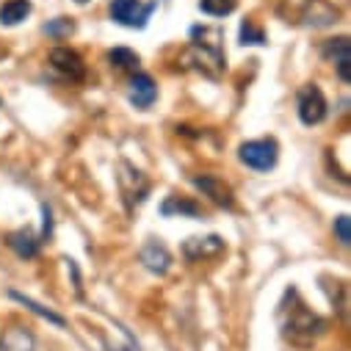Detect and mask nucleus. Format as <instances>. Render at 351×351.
Segmentation results:
<instances>
[{
    "label": "nucleus",
    "mask_w": 351,
    "mask_h": 351,
    "mask_svg": "<svg viewBox=\"0 0 351 351\" xmlns=\"http://www.w3.org/2000/svg\"><path fill=\"white\" fill-rule=\"evenodd\" d=\"M238 158L249 166V169H257V171H269L277 166V158H280V147L274 138H254V141H246L241 144L238 149Z\"/></svg>",
    "instance_id": "nucleus-1"
},
{
    "label": "nucleus",
    "mask_w": 351,
    "mask_h": 351,
    "mask_svg": "<svg viewBox=\"0 0 351 351\" xmlns=\"http://www.w3.org/2000/svg\"><path fill=\"white\" fill-rule=\"evenodd\" d=\"M111 20L125 28H144L155 3H141V0H111Z\"/></svg>",
    "instance_id": "nucleus-2"
},
{
    "label": "nucleus",
    "mask_w": 351,
    "mask_h": 351,
    "mask_svg": "<svg viewBox=\"0 0 351 351\" xmlns=\"http://www.w3.org/2000/svg\"><path fill=\"white\" fill-rule=\"evenodd\" d=\"M296 111L304 125H318L326 119V97L318 86H313V83L302 86L299 97H296Z\"/></svg>",
    "instance_id": "nucleus-3"
},
{
    "label": "nucleus",
    "mask_w": 351,
    "mask_h": 351,
    "mask_svg": "<svg viewBox=\"0 0 351 351\" xmlns=\"http://www.w3.org/2000/svg\"><path fill=\"white\" fill-rule=\"evenodd\" d=\"M299 23L310 25V28H326L332 23H337L340 12L329 3V0H302V9L296 12Z\"/></svg>",
    "instance_id": "nucleus-4"
},
{
    "label": "nucleus",
    "mask_w": 351,
    "mask_h": 351,
    "mask_svg": "<svg viewBox=\"0 0 351 351\" xmlns=\"http://www.w3.org/2000/svg\"><path fill=\"white\" fill-rule=\"evenodd\" d=\"M119 189H122V197H125V202L133 208V205H141L144 202V197H147V191H149V183H147V178L138 171V169H133L130 163H122L119 166Z\"/></svg>",
    "instance_id": "nucleus-5"
},
{
    "label": "nucleus",
    "mask_w": 351,
    "mask_h": 351,
    "mask_svg": "<svg viewBox=\"0 0 351 351\" xmlns=\"http://www.w3.org/2000/svg\"><path fill=\"white\" fill-rule=\"evenodd\" d=\"M194 186H197L210 202H216L219 208H232V205H235L232 189H230L221 178H216V174H197V178H194Z\"/></svg>",
    "instance_id": "nucleus-6"
},
{
    "label": "nucleus",
    "mask_w": 351,
    "mask_h": 351,
    "mask_svg": "<svg viewBox=\"0 0 351 351\" xmlns=\"http://www.w3.org/2000/svg\"><path fill=\"white\" fill-rule=\"evenodd\" d=\"M50 64L64 75V77H69V80H83L86 77V64H83V58L72 50V47H53L50 50Z\"/></svg>",
    "instance_id": "nucleus-7"
},
{
    "label": "nucleus",
    "mask_w": 351,
    "mask_h": 351,
    "mask_svg": "<svg viewBox=\"0 0 351 351\" xmlns=\"http://www.w3.org/2000/svg\"><path fill=\"white\" fill-rule=\"evenodd\" d=\"M221 252H224V241H221L219 235H208V238H189V241H186V246H183V254H186L191 263L219 257Z\"/></svg>",
    "instance_id": "nucleus-8"
},
{
    "label": "nucleus",
    "mask_w": 351,
    "mask_h": 351,
    "mask_svg": "<svg viewBox=\"0 0 351 351\" xmlns=\"http://www.w3.org/2000/svg\"><path fill=\"white\" fill-rule=\"evenodd\" d=\"M128 97H130V103H133L136 108H149V106L155 103V97H158V86H155V80H152L149 75L133 72Z\"/></svg>",
    "instance_id": "nucleus-9"
},
{
    "label": "nucleus",
    "mask_w": 351,
    "mask_h": 351,
    "mask_svg": "<svg viewBox=\"0 0 351 351\" xmlns=\"http://www.w3.org/2000/svg\"><path fill=\"white\" fill-rule=\"evenodd\" d=\"M138 260L144 263V269H149L152 274H166L171 266V254L160 241H147L138 252Z\"/></svg>",
    "instance_id": "nucleus-10"
},
{
    "label": "nucleus",
    "mask_w": 351,
    "mask_h": 351,
    "mask_svg": "<svg viewBox=\"0 0 351 351\" xmlns=\"http://www.w3.org/2000/svg\"><path fill=\"white\" fill-rule=\"evenodd\" d=\"M0 351H36V337L25 326H12L0 335Z\"/></svg>",
    "instance_id": "nucleus-11"
},
{
    "label": "nucleus",
    "mask_w": 351,
    "mask_h": 351,
    "mask_svg": "<svg viewBox=\"0 0 351 351\" xmlns=\"http://www.w3.org/2000/svg\"><path fill=\"white\" fill-rule=\"evenodd\" d=\"M31 14V0H6L0 6V25H20Z\"/></svg>",
    "instance_id": "nucleus-12"
},
{
    "label": "nucleus",
    "mask_w": 351,
    "mask_h": 351,
    "mask_svg": "<svg viewBox=\"0 0 351 351\" xmlns=\"http://www.w3.org/2000/svg\"><path fill=\"white\" fill-rule=\"evenodd\" d=\"M160 213L163 216H191V219H197V216H202V208L189 197H169L160 205Z\"/></svg>",
    "instance_id": "nucleus-13"
},
{
    "label": "nucleus",
    "mask_w": 351,
    "mask_h": 351,
    "mask_svg": "<svg viewBox=\"0 0 351 351\" xmlns=\"http://www.w3.org/2000/svg\"><path fill=\"white\" fill-rule=\"evenodd\" d=\"M6 243H9L20 257H36V254H39V246H42V241H39L34 232H25V230L12 232V235L6 238Z\"/></svg>",
    "instance_id": "nucleus-14"
},
{
    "label": "nucleus",
    "mask_w": 351,
    "mask_h": 351,
    "mask_svg": "<svg viewBox=\"0 0 351 351\" xmlns=\"http://www.w3.org/2000/svg\"><path fill=\"white\" fill-rule=\"evenodd\" d=\"M108 61H111V66H117V69H128V72H136V66H138V56H136L133 50H128V47H117V50H111V53H108Z\"/></svg>",
    "instance_id": "nucleus-15"
},
{
    "label": "nucleus",
    "mask_w": 351,
    "mask_h": 351,
    "mask_svg": "<svg viewBox=\"0 0 351 351\" xmlns=\"http://www.w3.org/2000/svg\"><path fill=\"white\" fill-rule=\"evenodd\" d=\"M199 9L210 17H227L235 12V0H199Z\"/></svg>",
    "instance_id": "nucleus-16"
},
{
    "label": "nucleus",
    "mask_w": 351,
    "mask_h": 351,
    "mask_svg": "<svg viewBox=\"0 0 351 351\" xmlns=\"http://www.w3.org/2000/svg\"><path fill=\"white\" fill-rule=\"evenodd\" d=\"M324 56L335 58V64H337V61H343V58H351V45H348V39H346V36L329 39V42L324 45Z\"/></svg>",
    "instance_id": "nucleus-17"
},
{
    "label": "nucleus",
    "mask_w": 351,
    "mask_h": 351,
    "mask_svg": "<svg viewBox=\"0 0 351 351\" xmlns=\"http://www.w3.org/2000/svg\"><path fill=\"white\" fill-rule=\"evenodd\" d=\"M12 299H17L20 304H25L28 310H34L36 315H42V318H47V321H53V324H58V326H64V318L61 315H56V313H50L47 307H42V304H36L34 299H28V296H20V293H12Z\"/></svg>",
    "instance_id": "nucleus-18"
},
{
    "label": "nucleus",
    "mask_w": 351,
    "mask_h": 351,
    "mask_svg": "<svg viewBox=\"0 0 351 351\" xmlns=\"http://www.w3.org/2000/svg\"><path fill=\"white\" fill-rule=\"evenodd\" d=\"M241 45H266V34H263L252 20L241 25Z\"/></svg>",
    "instance_id": "nucleus-19"
},
{
    "label": "nucleus",
    "mask_w": 351,
    "mask_h": 351,
    "mask_svg": "<svg viewBox=\"0 0 351 351\" xmlns=\"http://www.w3.org/2000/svg\"><path fill=\"white\" fill-rule=\"evenodd\" d=\"M45 31H47L50 36H58V39H61V36H69V34L75 31V25H72L66 17H58V20H53L50 25H45Z\"/></svg>",
    "instance_id": "nucleus-20"
},
{
    "label": "nucleus",
    "mask_w": 351,
    "mask_h": 351,
    "mask_svg": "<svg viewBox=\"0 0 351 351\" xmlns=\"http://www.w3.org/2000/svg\"><path fill=\"white\" fill-rule=\"evenodd\" d=\"M335 235H337V241H340L343 246H348V241H351V232H348V216H337V219H335Z\"/></svg>",
    "instance_id": "nucleus-21"
},
{
    "label": "nucleus",
    "mask_w": 351,
    "mask_h": 351,
    "mask_svg": "<svg viewBox=\"0 0 351 351\" xmlns=\"http://www.w3.org/2000/svg\"><path fill=\"white\" fill-rule=\"evenodd\" d=\"M77 3H89V0H77Z\"/></svg>",
    "instance_id": "nucleus-22"
},
{
    "label": "nucleus",
    "mask_w": 351,
    "mask_h": 351,
    "mask_svg": "<svg viewBox=\"0 0 351 351\" xmlns=\"http://www.w3.org/2000/svg\"><path fill=\"white\" fill-rule=\"evenodd\" d=\"M0 103H3V100H0Z\"/></svg>",
    "instance_id": "nucleus-23"
}]
</instances>
